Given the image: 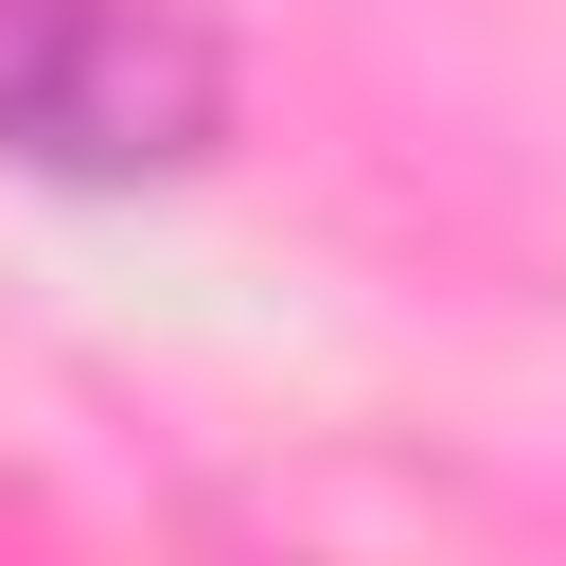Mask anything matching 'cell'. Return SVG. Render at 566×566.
<instances>
[{"label": "cell", "instance_id": "obj_1", "mask_svg": "<svg viewBox=\"0 0 566 566\" xmlns=\"http://www.w3.org/2000/svg\"><path fill=\"white\" fill-rule=\"evenodd\" d=\"M230 124L195 0H0V159L18 177H177Z\"/></svg>", "mask_w": 566, "mask_h": 566}]
</instances>
